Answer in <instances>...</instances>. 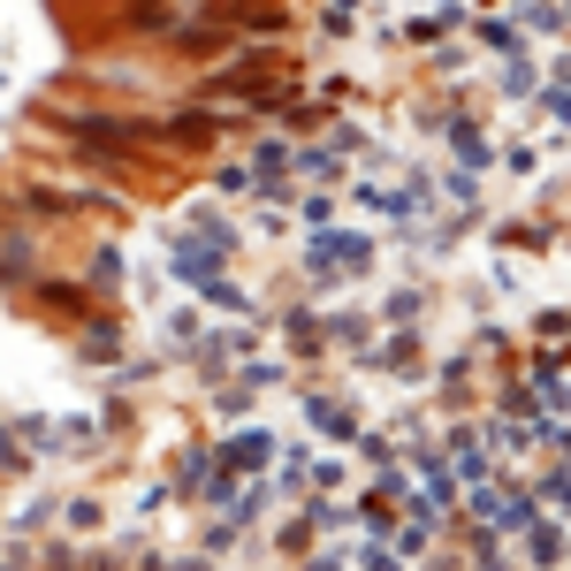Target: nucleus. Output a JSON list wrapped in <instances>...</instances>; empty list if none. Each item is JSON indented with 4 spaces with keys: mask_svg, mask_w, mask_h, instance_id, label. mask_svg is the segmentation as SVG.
<instances>
[{
    "mask_svg": "<svg viewBox=\"0 0 571 571\" xmlns=\"http://www.w3.org/2000/svg\"><path fill=\"white\" fill-rule=\"evenodd\" d=\"M465 31H472V46H480L488 61H495V54H518V46H541L518 8H503V15H465Z\"/></svg>",
    "mask_w": 571,
    "mask_h": 571,
    "instance_id": "nucleus-3",
    "label": "nucleus"
},
{
    "mask_svg": "<svg viewBox=\"0 0 571 571\" xmlns=\"http://www.w3.org/2000/svg\"><path fill=\"white\" fill-rule=\"evenodd\" d=\"M358 358H366V374H389V381H404V374L420 366V320H412V328H389L381 343H358Z\"/></svg>",
    "mask_w": 571,
    "mask_h": 571,
    "instance_id": "nucleus-4",
    "label": "nucleus"
},
{
    "mask_svg": "<svg viewBox=\"0 0 571 571\" xmlns=\"http://www.w3.org/2000/svg\"><path fill=\"white\" fill-rule=\"evenodd\" d=\"M495 92H503L511 107H526V100L541 92V61H534V46H518V54H495Z\"/></svg>",
    "mask_w": 571,
    "mask_h": 571,
    "instance_id": "nucleus-5",
    "label": "nucleus"
},
{
    "mask_svg": "<svg viewBox=\"0 0 571 571\" xmlns=\"http://www.w3.org/2000/svg\"><path fill=\"white\" fill-rule=\"evenodd\" d=\"M564 31H571V8H564Z\"/></svg>",
    "mask_w": 571,
    "mask_h": 571,
    "instance_id": "nucleus-12",
    "label": "nucleus"
},
{
    "mask_svg": "<svg viewBox=\"0 0 571 571\" xmlns=\"http://www.w3.org/2000/svg\"><path fill=\"white\" fill-rule=\"evenodd\" d=\"M305 427L312 434H328V442H358V412L343 404V397H305Z\"/></svg>",
    "mask_w": 571,
    "mask_h": 571,
    "instance_id": "nucleus-7",
    "label": "nucleus"
},
{
    "mask_svg": "<svg viewBox=\"0 0 571 571\" xmlns=\"http://www.w3.org/2000/svg\"><path fill=\"white\" fill-rule=\"evenodd\" d=\"M358 8L366 0H320V31L328 38H358Z\"/></svg>",
    "mask_w": 571,
    "mask_h": 571,
    "instance_id": "nucleus-10",
    "label": "nucleus"
},
{
    "mask_svg": "<svg viewBox=\"0 0 571 571\" xmlns=\"http://www.w3.org/2000/svg\"><path fill=\"white\" fill-rule=\"evenodd\" d=\"M526 107H534V123H541V138H549V145L571 138V84H564V77H541V92H534Z\"/></svg>",
    "mask_w": 571,
    "mask_h": 571,
    "instance_id": "nucleus-6",
    "label": "nucleus"
},
{
    "mask_svg": "<svg viewBox=\"0 0 571 571\" xmlns=\"http://www.w3.org/2000/svg\"><path fill=\"white\" fill-rule=\"evenodd\" d=\"M541 511H557V518H571V457H564V465H549V472H541Z\"/></svg>",
    "mask_w": 571,
    "mask_h": 571,
    "instance_id": "nucleus-11",
    "label": "nucleus"
},
{
    "mask_svg": "<svg viewBox=\"0 0 571 571\" xmlns=\"http://www.w3.org/2000/svg\"><path fill=\"white\" fill-rule=\"evenodd\" d=\"M420 305H427L420 289H412V283H397L389 297H381V312H374V320H381V328H412V320H420Z\"/></svg>",
    "mask_w": 571,
    "mask_h": 571,
    "instance_id": "nucleus-9",
    "label": "nucleus"
},
{
    "mask_svg": "<svg viewBox=\"0 0 571 571\" xmlns=\"http://www.w3.org/2000/svg\"><path fill=\"white\" fill-rule=\"evenodd\" d=\"M214 449H221V465H229L237 480H252V472H267V465L283 457V434L275 427H237L229 442H214Z\"/></svg>",
    "mask_w": 571,
    "mask_h": 571,
    "instance_id": "nucleus-2",
    "label": "nucleus"
},
{
    "mask_svg": "<svg viewBox=\"0 0 571 571\" xmlns=\"http://www.w3.org/2000/svg\"><path fill=\"white\" fill-rule=\"evenodd\" d=\"M374 267H381V244H374V229L366 221H328V229H305V283L312 289H358L374 283Z\"/></svg>",
    "mask_w": 571,
    "mask_h": 571,
    "instance_id": "nucleus-1",
    "label": "nucleus"
},
{
    "mask_svg": "<svg viewBox=\"0 0 571 571\" xmlns=\"http://www.w3.org/2000/svg\"><path fill=\"white\" fill-rule=\"evenodd\" d=\"M449 152H457V168H472V175H488V168L503 160V152L488 145V130H480V123H449Z\"/></svg>",
    "mask_w": 571,
    "mask_h": 571,
    "instance_id": "nucleus-8",
    "label": "nucleus"
}]
</instances>
